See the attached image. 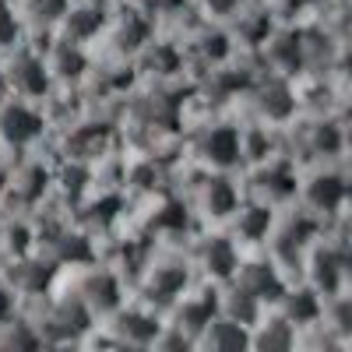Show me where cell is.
<instances>
[{
  "label": "cell",
  "instance_id": "1",
  "mask_svg": "<svg viewBox=\"0 0 352 352\" xmlns=\"http://www.w3.org/2000/svg\"><path fill=\"white\" fill-rule=\"evenodd\" d=\"M0 131H4L8 141L25 144V141H32L39 134V116L32 109H25L21 102H14V106H8L4 113H0Z\"/></svg>",
  "mask_w": 352,
  "mask_h": 352
},
{
  "label": "cell",
  "instance_id": "2",
  "mask_svg": "<svg viewBox=\"0 0 352 352\" xmlns=\"http://www.w3.org/2000/svg\"><path fill=\"white\" fill-rule=\"evenodd\" d=\"M11 85L18 88V92H25V96H36V92L46 88V67L36 60V56L21 53V56H14V64H11Z\"/></svg>",
  "mask_w": 352,
  "mask_h": 352
},
{
  "label": "cell",
  "instance_id": "3",
  "mask_svg": "<svg viewBox=\"0 0 352 352\" xmlns=\"http://www.w3.org/2000/svg\"><path fill=\"white\" fill-rule=\"evenodd\" d=\"M240 155V138L232 134V131H215L208 138V159L215 162H232Z\"/></svg>",
  "mask_w": 352,
  "mask_h": 352
},
{
  "label": "cell",
  "instance_id": "4",
  "mask_svg": "<svg viewBox=\"0 0 352 352\" xmlns=\"http://www.w3.org/2000/svg\"><path fill=\"white\" fill-rule=\"evenodd\" d=\"M67 14V11H64ZM99 14L96 11H71L67 14V32H71V39H85L88 32H92V28H99Z\"/></svg>",
  "mask_w": 352,
  "mask_h": 352
},
{
  "label": "cell",
  "instance_id": "5",
  "mask_svg": "<svg viewBox=\"0 0 352 352\" xmlns=\"http://www.w3.org/2000/svg\"><path fill=\"white\" fill-rule=\"evenodd\" d=\"M64 11H67V0H28V14L39 21H56L64 18Z\"/></svg>",
  "mask_w": 352,
  "mask_h": 352
},
{
  "label": "cell",
  "instance_id": "6",
  "mask_svg": "<svg viewBox=\"0 0 352 352\" xmlns=\"http://www.w3.org/2000/svg\"><path fill=\"white\" fill-rule=\"evenodd\" d=\"M208 204H212V212H215V215L232 212V190H229L226 180H215V184L208 187Z\"/></svg>",
  "mask_w": 352,
  "mask_h": 352
},
{
  "label": "cell",
  "instance_id": "7",
  "mask_svg": "<svg viewBox=\"0 0 352 352\" xmlns=\"http://www.w3.org/2000/svg\"><path fill=\"white\" fill-rule=\"evenodd\" d=\"M18 39V21H14V11L8 0H0V50L11 46Z\"/></svg>",
  "mask_w": 352,
  "mask_h": 352
},
{
  "label": "cell",
  "instance_id": "8",
  "mask_svg": "<svg viewBox=\"0 0 352 352\" xmlns=\"http://www.w3.org/2000/svg\"><path fill=\"white\" fill-rule=\"evenodd\" d=\"M314 201L324 204V208H335V204L342 201V184H338V180H317Z\"/></svg>",
  "mask_w": 352,
  "mask_h": 352
},
{
  "label": "cell",
  "instance_id": "9",
  "mask_svg": "<svg viewBox=\"0 0 352 352\" xmlns=\"http://www.w3.org/2000/svg\"><path fill=\"white\" fill-rule=\"evenodd\" d=\"M208 4H212L215 11H229L232 4H236V0H208Z\"/></svg>",
  "mask_w": 352,
  "mask_h": 352
},
{
  "label": "cell",
  "instance_id": "10",
  "mask_svg": "<svg viewBox=\"0 0 352 352\" xmlns=\"http://www.w3.org/2000/svg\"><path fill=\"white\" fill-rule=\"evenodd\" d=\"M0 310H4V296H0Z\"/></svg>",
  "mask_w": 352,
  "mask_h": 352
}]
</instances>
